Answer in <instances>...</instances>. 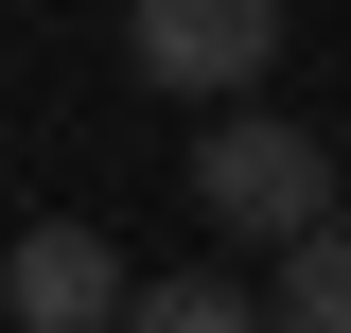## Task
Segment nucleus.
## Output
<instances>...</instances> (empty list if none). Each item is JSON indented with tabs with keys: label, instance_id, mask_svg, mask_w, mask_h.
Here are the masks:
<instances>
[{
	"label": "nucleus",
	"instance_id": "1",
	"mask_svg": "<svg viewBox=\"0 0 351 333\" xmlns=\"http://www.w3.org/2000/svg\"><path fill=\"white\" fill-rule=\"evenodd\" d=\"M193 210H211V228H246V246H299V228H334V158H316L299 123L228 106V123L193 140Z\"/></svg>",
	"mask_w": 351,
	"mask_h": 333
},
{
	"label": "nucleus",
	"instance_id": "2",
	"mask_svg": "<svg viewBox=\"0 0 351 333\" xmlns=\"http://www.w3.org/2000/svg\"><path fill=\"white\" fill-rule=\"evenodd\" d=\"M123 53H141L158 88H193V106H228V88L281 71V0H141Z\"/></svg>",
	"mask_w": 351,
	"mask_h": 333
},
{
	"label": "nucleus",
	"instance_id": "5",
	"mask_svg": "<svg viewBox=\"0 0 351 333\" xmlns=\"http://www.w3.org/2000/svg\"><path fill=\"white\" fill-rule=\"evenodd\" d=\"M106 333H263V316H246L228 281H123V316H106Z\"/></svg>",
	"mask_w": 351,
	"mask_h": 333
},
{
	"label": "nucleus",
	"instance_id": "4",
	"mask_svg": "<svg viewBox=\"0 0 351 333\" xmlns=\"http://www.w3.org/2000/svg\"><path fill=\"white\" fill-rule=\"evenodd\" d=\"M263 333H351V228H299V246H281V298H263Z\"/></svg>",
	"mask_w": 351,
	"mask_h": 333
},
{
	"label": "nucleus",
	"instance_id": "3",
	"mask_svg": "<svg viewBox=\"0 0 351 333\" xmlns=\"http://www.w3.org/2000/svg\"><path fill=\"white\" fill-rule=\"evenodd\" d=\"M0 316H18V333H106V316H123V263H106V228H18V263H0Z\"/></svg>",
	"mask_w": 351,
	"mask_h": 333
}]
</instances>
